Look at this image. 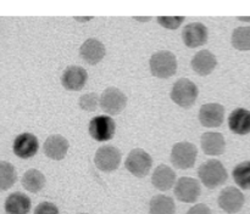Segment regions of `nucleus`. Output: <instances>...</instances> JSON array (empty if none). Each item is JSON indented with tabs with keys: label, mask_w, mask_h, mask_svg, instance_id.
<instances>
[{
	"label": "nucleus",
	"mask_w": 250,
	"mask_h": 214,
	"mask_svg": "<svg viewBox=\"0 0 250 214\" xmlns=\"http://www.w3.org/2000/svg\"><path fill=\"white\" fill-rule=\"evenodd\" d=\"M150 214H175L176 204L171 197L165 195H156L149 203Z\"/></svg>",
	"instance_id": "5701e85b"
},
{
	"label": "nucleus",
	"mask_w": 250,
	"mask_h": 214,
	"mask_svg": "<svg viewBox=\"0 0 250 214\" xmlns=\"http://www.w3.org/2000/svg\"><path fill=\"white\" fill-rule=\"evenodd\" d=\"M234 182L238 185L241 189L250 190V160H244L234 167L233 172Z\"/></svg>",
	"instance_id": "393cba45"
},
{
	"label": "nucleus",
	"mask_w": 250,
	"mask_h": 214,
	"mask_svg": "<svg viewBox=\"0 0 250 214\" xmlns=\"http://www.w3.org/2000/svg\"><path fill=\"white\" fill-rule=\"evenodd\" d=\"M198 175L208 189H216L226 182L227 170L219 160H209L198 169Z\"/></svg>",
	"instance_id": "f03ea898"
},
{
	"label": "nucleus",
	"mask_w": 250,
	"mask_h": 214,
	"mask_svg": "<svg viewBox=\"0 0 250 214\" xmlns=\"http://www.w3.org/2000/svg\"><path fill=\"white\" fill-rule=\"evenodd\" d=\"M31 207V198L22 192H14L9 195L4 203L6 214H28Z\"/></svg>",
	"instance_id": "aec40b11"
},
{
	"label": "nucleus",
	"mask_w": 250,
	"mask_h": 214,
	"mask_svg": "<svg viewBox=\"0 0 250 214\" xmlns=\"http://www.w3.org/2000/svg\"><path fill=\"white\" fill-rule=\"evenodd\" d=\"M231 43L239 51L250 50V27H238L232 33Z\"/></svg>",
	"instance_id": "a878e982"
},
{
	"label": "nucleus",
	"mask_w": 250,
	"mask_h": 214,
	"mask_svg": "<svg viewBox=\"0 0 250 214\" xmlns=\"http://www.w3.org/2000/svg\"><path fill=\"white\" fill-rule=\"evenodd\" d=\"M158 23L160 26H163L164 28H167L170 31H173V29H177L178 27L182 24L185 17L183 16H159Z\"/></svg>",
	"instance_id": "cd10ccee"
},
{
	"label": "nucleus",
	"mask_w": 250,
	"mask_h": 214,
	"mask_svg": "<svg viewBox=\"0 0 250 214\" xmlns=\"http://www.w3.org/2000/svg\"><path fill=\"white\" fill-rule=\"evenodd\" d=\"M127 105V96L120 89L114 87L104 90L100 96V107L105 113L116 116L121 113Z\"/></svg>",
	"instance_id": "423d86ee"
},
{
	"label": "nucleus",
	"mask_w": 250,
	"mask_h": 214,
	"mask_svg": "<svg viewBox=\"0 0 250 214\" xmlns=\"http://www.w3.org/2000/svg\"><path fill=\"white\" fill-rule=\"evenodd\" d=\"M199 90L198 87L187 78H181L173 84L171 90V100L183 108H189L197 101Z\"/></svg>",
	"instance_id": "7ed1b4c3"
},
{
	"label": "nucleus",
	"mask_w": 250,
	"mask_h": 214,
	"mask_svg": "<svg viewBox=\"0 0 250 214\" xmlns=\"http://www.w3.org/2000/svg\"><path fill=\"white\" fill-rule=\"evenodd\" d=\"M39 148V141L37 136L32 133H22L14 140L12 151L17 157L22 160H28L37 155Z\"/></svg>",
	"instance_id": "9b49d317"
},
{
	"label": "nucleus",
	"mask_w": 250,
	"mask_h": 214,
	"mask_svg": "<svg viewBox=\"0 0 250 214\" xmlns=\"http://www.w3.org/2000/svg\"><path fill=\"white\" fill-rule=\"evenodd\" d=\"M209 33L205 24L200 22H192L188 23L182 31L183 43L188 48H199L208 43Z\"/></svg>",
	"instance_id": "ddd939ff"
},
{
	"label": "nucleus",
	"mask_w": 250,
	"mask_h": 214,
	"mask_svg": "<svg viewBox=\"0 0 250 214\" xmlns=\"http://www.w3.org/2000/svg\"><path fill=\"white\" fill-rule=\"evenodd\" d=\"M88 80V73L80 66H68L61 75V84L66 90L80 91Z\"/></svg>",
	"instance_id": "f8f14e48"
},
{
	"label": "nucleus",
	"mask_w": 250,
	"mask_h": 214,
	"mask_svg": "<svg viewBox=\"0 0 250 214\" xmlns=\"http://www.w3.org/2000/svg\"><path fill=\"white\" fill-rule=\"evenodd\" d=\"M94 163L102 172H114L121 163V152L115 146H102L95 152Z\"/></svg>",
	"instance_id": "6e6552de"
},
{
	"label": "nucleus",
	"mask_w": 250,
	"mask_h": 214,
	"mask_svg": "<svg viewBox=\"0 0 250 214\" xmlns=\"http://www.w3.org/2000/svg\"><path fill=\"white\" fill-rule=\"evenodd\" d=\"M81 108L83 111L87 112H93L98 108V106L100 105V97L98 96L95 92H87V94L82 95L80 97V101H78Z\"/></svg>",
	"instance_id": "bb28decb"
},
{
	"label": "nucleus",
	"mask_w": 250,
	"mask_h": 214,
	"mask_svg": "<svg viewBox=\"0 0 250 214\" xmlns=\"http://www.w3.org/2000/svg\"><path fill=\"white\" fill-rule=\"evenodd\" d=\"M225 108L221 104L210 102L200 107L199 121L207 128H219L224 123Z\"/></svg>",
	"instance_id": "4468645a"
},
{
	"label": "nucleus",
	"mask_w": 250,
	"mask_h": 214,
	"mask_svg": "<svg viewBox=\"0 0 250 214\" xmlns=\"http://www.w3.org/2000/svg\"><path fill=\"white\" fill-rule=\"evenodd\" d=\"M151 165H153V158L146 150H142V148L132 150L125 162L126 169L137 178H143L148 175Z\"/></svg>",
	"instance_id": "20e7f679"
},
{
	"label": "nucleus",
	"mask_w": 250,
	"mask_h": 214,
	"mask_svg": "<svg viewBox=\"0 0 250 214\" xmlns=\"http://www.w3.org/2000/svg\"><path fill=\"white\" fill-rule=\"evenodd\" d=\"M81 214H85V213H81Z\"/></svg>",
	"instance_id": "2f4dec72"
},
{
	"label": "nucleus",
	"mask_w": 250,
	"mask_h": 214,
	"mask_svg": "<svg viewBox=\"0 0 250 214\" xmlns=\"http://www.w3.org/2000/svg\"><path fill=\"white\" fill-rule=\"evenodd\" d=\"M16 180L17 173L14 165L6 160H0V191L9 190Z\"/></svg>",
	"instance_id": "b1692460"
},
{
	"label": "nucleus",
	"mask_w": 250,
	"mask_h": 214,
	"mask_svg": "<svg viewBox=\"0 0 250 214\" xmlns=\"http://www.w3.org/2000/svg\"><path fill=\"white\" fill-rule=\"evenodd\" d=\"M202 148L208 156H220L226 150V140L224 135L217 131H208L200 139Z\"/></svg>",
	"instance_id": "a211bd4d"
},
{
	"label": "nucleus",
	"mask_w": 250,
	"mask_h": 214,
	"mask_svg": "<svg viewBox=\"0 0 250 214\" xmlns=\"http://www.w3.org/2000/svg\"><path fill=\"white\" fill-rule=\"evenodd\" d=\"M68 143L67 139L63 138L62 135H50L43 145V151L45 156L50 160H61L65 158L66 153L68 151Z\"/></svg>",
	"instance_id": "dca6fc26"
},
{
	"label": "nucleus",
	"mask_w": 250,
	"mask_h": 214,
	"mask_svg": "<svg viewBox=\"0 0 250 214\" xmlns=\"http://www.w3.org/2000/svg\"><path fill=\"white\" fill-rule=\"evenodd\" d=\"M243 192L234 186L225 187L219 196V206L222 211H225L229 214L238 213L244 206Z\"/></svg>",
	"instance_id": "1a4fd4ad"
},
{
	"label": "nucleus",
	"mask_w": 250,
	"mask_h": 214,
	"mask_svg": "<svg viewBox=\"0 0 250 214\" xmlns=\"http://www.w3.org/2000/svg\"><path fill=\"white\" fill-rule=\"evenodd\" d=\"M88 130H89V135L94 140L104 143V141H109L114 138L115 131H116V124L111 117L102 114V116H97L90 119Z\"/></svg>",
	"instance_id": "0eeeda50"
},
{
	"label": "nucleus",
	"mask_w": 250,
	"mask_h": 214,
	"mask_svg": "<svg viewBox=\"0 0 250 214\" xmlns=\"http://www.w3.org/2000/svg\"><path fill=\"white\" fill-rule=\"evenodd\" d=\"M187 214H212V213L207 204L198 203V204H194V206L188 211Z\"/></svg>",
	"instance_id": "c756f323"
},
{
	"label": "nucleus",
	"mask_w": 250,
	"mask_h": 214,
	"mask_svg": "<svg viewBox=\"0 0 250 214\" xmlns=\"http://www.w3.org/2000/svg\"><path fill=\"white\" fill-rule=\"evenodd\" d=\"M198 150L193 143L181 141L173 145L171 150V162L180 169H189L197 160Z\"/></svg>",
	"instance_id": "39448f33"
},
{
	"label": "nucleus",
	"mask_w": 250,
	"mask_h": 214,
	"mask_svg": "<svg viewBox=\"0 0 250 214\" xmlns=\"http://www.w3.org/2000/svg\"><path fill=\"white\" fill-rule=\"evenodd\" d=\"M241 21H250V17H241Z\"/></svg>",
	"instance_id": "7c9ffc66"
},
{
	"label": "nucleus",
	"mask_w": 250,
	"mask_h": 214,
	"mask_svg": "<svg viewBox=\"0 0 250 214\" xmlns=\"http://www.w3.org/2000/svg\"><path fill=\"white\" fill-rule=\"evenodd\" d=\"M176 181V173L171 167L166 164H160L155 168L151 175V182L160 191H167L172 189Z\"/></svg>",
	"instance_id": "6ab92c4d"
},
{
	"label": "nucleus",
	"mask_w": 250,
	"mask_h": 214,
	"mask_svg": "<svg viewBox=\"0 0 250 214\" xmlns=\"http://www.w3.org/2000/svg\"><path fill=\"white\" fill-rule=\"evenodd\" d=\"M34 214H59V208L51 202H42L36 207Z\"/></svg>",
	"instance_id": "c85d7f7f"
},
{
	"label": "nucleus",
	"mask_w": 250,
	"mask_h": 214,
	"mask_svg": "<svg viewBox=\"0 0 250 214\" xmlns=\"http://www.w3.org/2000/svg\"><path fill=\"white\" fill-rule=\"evenodd\" d=\"M22 186L29 192H37L42 191L43 187L45 186V177L43 173L38 169H28L22 177Z\"/></svg>",
	"instance_id": "4be33fe9"
},
{
	"label": "nucleus",
	"mask_w": 250,
	"mask_h": 214,
	"mask_svg": "<svg viewBox=\"0 0 250 214\" xmlns=\"http://www.w3.org/2000/svg\"><path fill=\"white\" fill-rule=\"evenodd\" d=\"M200 184L197 179L189 177H182L175 185V195L181 202L194 203L200 196Z\"/></svg>",
	"instance_id": "9d476101"
},
{
	"label": "nucleus",
	"mask_w": 250,
	"mask_h": 214,
	"mask_svg": "<svg viewBox=\"0 0 250 214\" xmlns=\"http://www.w3.org/2000/svg\"><path fill=\"white\" fill-rule=\"evenodd\" d=\"M150 72L154 77L167 79L177 71V58L175 54L167 50H160L153 54L149 61Z\"/></svg>",
	"instance_id": "f257e3e1"
},
{
	"label": "nucleus",
	"mask_w": 250,
	"mask_h": 214,
	"mask_svg": "<svg viewBox=\"0 0 250 214\" xmlns=\"http://www.w3.org/2000/svg\"><path fill=\"white\" fill-rule=\"evenodd\" d=\"M106 54L104 44L95 38H89L81 45L80 55L83 61L89 65H97L104 58Z\"/></svg>",
	"instance_id": "2eb2a0df"
},
{
	"label": "nucleus",
	"mask_w": 250,
	"mask_h": 214,
	"mask_svg": "<svg viewBox=\"0 0 250 214\" xmlns=\"http://www.w3.org/2000/svg\"><path fill=\"white\" fill-rule=\"evenodd\" d=\"M193 71L199 75H209L214 72L217 66V58L211 51L200 50L192 58Z\"/></svg>",
	"instance_id": "f3484780"
},
{
	"label": "nucleus",
	"mask_w": 250,
	"mask_h": 214,
	"mask_svg": "<svg viewBox=\"0 0 250 214\" xmlns=\"http://www.w3.org/2000/svg\"><path fill=\"white\" fill-rule=\"evenodd\" d=\"M229 126L237 135H247L250 133V111L246 108H236L229 117Z\"/></svg>",
	"instance_id": "412c9836"
}]
</instances>
